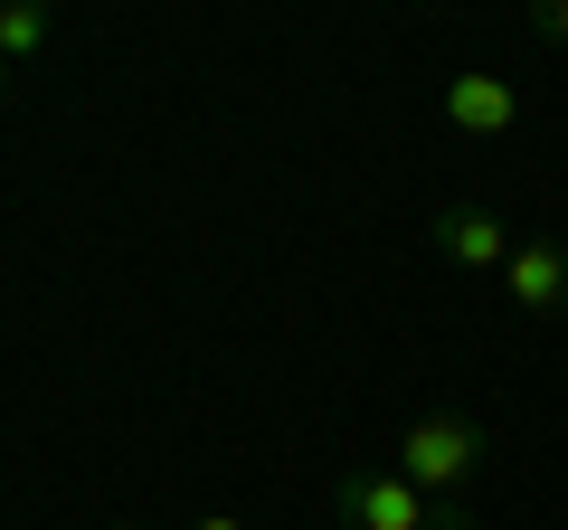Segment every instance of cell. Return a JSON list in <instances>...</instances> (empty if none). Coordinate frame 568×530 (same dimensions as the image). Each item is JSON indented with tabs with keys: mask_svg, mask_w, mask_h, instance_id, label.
<instances>
[{
	"mask_svg": "<svg viewBox=\"0 0 568 530\" xmlns=\"http://www.w3.org/2000/svg\"><path fill=\"white\" fill-rule=\"evenodd\" d=\"M484 455H493V427L465 417V408H426V417L398 427V473L417 492H436V502H465V483L484 473Z\"/></svg>",
	"mask_w": 568,
	"mask_h": 530,
	"instance_id": "cell-1",
	"label": "cell"
},
{
	"mask_svg": "<svg viewBox=\"0 0 568 530\" xmlns=\"http://www.w3.org/2000/svg\"><path fill=\"white\" fill-rule=\"evenodd\" d=\"M426 246H436L446 265H465V275H503L521 237L503 227V208H484V200H446L436 218H426Z\"/></svg>",
	"mask_w": 568,
	"mask_h": 530,
	"instance_id": "cell-3",
	"label": "cell"
},
{
	"mask_svg": "<svg viewBox=\"0 0 568 530\" xmlns=\"http://www.w3.org/2000/svg\"><path fill=\"white\" fill-rule=\"evenodd\" d=\"M104 530H142V521H104Z\"/></svg>",
	"mask_w": 568,
	"mask_h": 530,
	"instance_id": "cell-10",
	"label": "cell"
},
{
	"mask_svg": "<svg viewBox=\"0 0 568 530\" xmlns=\"http://www.w3.org/2000/svg\"><path fill=\"white\" fill-rule=\"evenodd\" d=\"M530 39H549V48H568V0H540V10H530Z\"/></svg>",
	"mask_w": 568,
	"mask_h": 530,
	"instance_id": "cell-7",
	"label": "cell"
},
{
	"mask_svg": "<svg viewBox=\"0 0 568 530\" xmlns=\"http://www.w3.org/2000/svg\"><path fill=\"white\" fill-rule=\"evenodd\" d=\"M446 123L474 143H503V133H521V95H511V77L465 67V77H446Z\"/></svg>",
	"mask_w": 568,
	"mask_h": 530,
	"instance_id": "cell-5",
	"label": "cell"
},
{
	"mask_svg": "<svg viewBox=\"0 0 568 530\" xmlns=\"http://www.w3.org/2000/svg\"><path fill=\"white\" fill-rule=\"evenodd\" d=\"M332 511H342L351 530H474L465 502L417 492L398 465H342V473H332Z\"/></svg>",
	"mask_w": 568,
	"mask_h": 530,
	"instance_id": "cell-2",
	"label": "cell"
},
{
	"mask_svg": "<svg viewBox=\"0 0 568 530\" xmlns=\"http://www.w3.org/2000/svg\"><path fill=\"white\" fill-rule=\"evenodd\" d=\"M190 530H246V521H237V511H200V521H190Z\"/></svg>",
	"mask_w": 568,
	"mask_h": 530,
	"instance_id": "cell-8",
	"label": "cell"
},
{
	"mask_svg": "<svg viewBox=\"0 0 568 530\" xmlns=\"http://www.w3.org/2000/svg\"><path fill=\"white\" fill-rule=\"evenodd\" d=\"M48 39H58V10H39V0H10L0 10V67H29Z\"/></svg>",
	"mask_w": 568,
	"mask_h": 530,
	"instance_id": "cell-6",
	"label": "cell"
},
{
	"mask_svg": "<svg viewBox=\"0 0 568 530\" xmlns=\"http://www.w3.org/2000/svg\"><path fill=\"white\" fill-rule=\"evenodd\" d=\"M10 85H20V67H0V104H10Z\"/></svg>",
	"mask_w": 568,
	"mask_h": 530,
	"instance_id": "cell-9",
	"label": "cell"
},
{
	"mask_svg": "<svg viewBox=\"0 0 568 530\" xmlns=\"http://www.w3.org/2000/svg\"><path fill=\"white\" fill-rule=\"evenodd\" d=\"M503 304L530 313V323H559V313H568V246H559V237H521V246H511Z\"/></svg>",
	"mask_w": 568,
	"mask_h": 530,
	"instance_id": "cell-4",
	"label": "cell"
}]
</instances>
